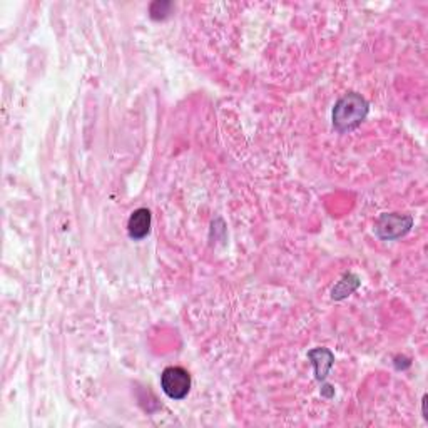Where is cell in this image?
Instances as JSON below:
<instances>
[{
    "mask_svg": "<svg viewBox=\"0 0 428 428\" xmlns=\"http://www.w3.org/2000/svg\"><path fill=\"white\" fill-rule=\"evenodd\" d=\"M169 8H171V2H154L151 6V17L152 19H163L169 14Z\"/></svg>",
    "mask_w": 428,
    "mask_h": 428,
    "instance_id": "7",
    "label": "cell"
},
{
    "mask_svg": "<svg viewBox=\"0 0 428 428\" xmlns=\"http://www.w3.org/2000/svg\"><path fill=\"white\" fill-rule=\"evenodd\" d=\"M368 103L357 92H348L338 99L333 109V126L338 133H350L365 121Z\"/></svg>",
    "mask_w": 428,
    "mask_h": 428,
    "instance_id": "1",
    "label": "cell"
},
{
    "mask_svg": "<svg viewBox=\"0 0 428 428\" xmlns=\"http://www.w3.org/2000/svg\"><path fill=\"white\" fill-rule=\"evenodd\" d=\"M308 357L313 362V365H315L316 378L325 380L326 373L330 371V368L333 367V362H334V357L332 351L326 348H316V350L309 351Z\"/></svg>",
    "mask_w": 428,
    "mask_h": 428,
    "instance_id": "5",
    "label": "cell"
},
{
    "mask_svg": "<svg viewBox=\"0 0 428 428\" xmlns=\"http://www.w3.org/2000/svg\"><path fill=\"white\" fill-rule=\"evenodd\" d=\"M413 224V218L408 214H398V213H390V214H381L376 221V235L381 239H397L406 235L410 231Z\"/></svg>",
    "mask_w": 428,
    "mask_h": 428,
    "instance_id": "3",
    "label": "cell"
},
{
    "mask_svg": "<svg viewBox=\"0 0 428 428\" xmlns=\"http://www.w3.org/2000/svg\"><path fill=\"white\" fill-rule=\"evenodd\" d=\"M161 388L171 400H183L191 390L189 373L181 367H169L161 375Z\"/></svg>",
    "mask_w": 428,
    "mask_h": 428,
    "instance_id": "2",
    "label": "cell"
},
{
    "mask_svg": "<svg viewBox=\"0 0 428 428\" xmlns=\"http://www.w3.org/2000/svg\"><path fill=\"white\" fill-rule=\"evenodd\" d=\"M358 285H360V281L355 274H346V276L333 288V300L346 298V296L351 295L355 290H357Z\"/></svg>",
    "mask_w": 428,
    "mask_h": 428,
    "instance_id": "6",
    "label": "cell"
},
{
    "mask_svg": "<svg viewBox=\"0 0 428 428\" xmlns=\"http://www.w3.org/2000/svg\"><path fill=\"white\" fill-rule=\"evenodd\" d=\"M127 231H129L131 238L135 241L146 238L151 231V211L147 207L135 209L127 223Z\"/></svg>",
    "mask_w": 428,
    "mask_h": 428,
    "instance_id": "4",
    "label": "cell"
}]
</instances>
